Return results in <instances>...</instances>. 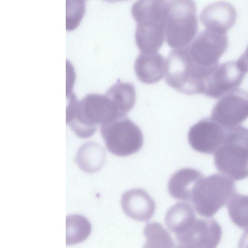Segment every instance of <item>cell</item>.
<instances>
[{
	"label": "cell",
	"mask_w": 248,
	"mask_h": 248,
	"mask_svg": "<svg viewBox=\"0 0 248 248\" xmlns=\"http://www.w3.org/2000/svg\"><path fill=\"white\" fill-rule=\"evenodd\" d=\"M66 123L81 138L92 136L100 126L124 115L115 103L105 94L90 93L78 101L70 96L67 108Z\"/></svg>",
	"instance_id": "1"
},
{
	"label": "cell",
	"mask_w": 248,
	"mask_h": 248,
	"mask_svg": "<svg viewBox=\"0 0 248 248\" xmlns=\"http://www.w3.org/2000/svg\"><path fill=\"white\" fill-rule=\"evenodd\" d=\"M168 1L139 0L132 5L131 11L137 23L135 40L141 53H156L162 46Z\"/></svg>",
	"instance_id": "2"
},
{
	"label": "cell",
	"mask_w": 248,
	"mask_h": 248,
	"mask_svg": "<svg viewBox=\"0 0 248 248\" xmlns=\"http://www.w3.org/2000/svg\"><path fill=\"white\" fill-rule=\"evenodd\" d=\"M220 172L234 181L248 177V128L238 126L227 130L224 140L214 153Z\"/></svg>",
	"instance_id": "3"
},
{
	"label": "cell",
	"mask_w": 248,
	"mask_h": 248,
	"mask_svg": "<svg viewBox=\"0 0 248 248\" xmlns=\"http://www.w3.org/2000/svg\"><path fill=\"white\" fill-rule=\"evenodd\" d=\"M235 192V184L232 179L215 173L203 177L196 183L190 202L198 214L210 217L226 204Z\"/></svg>",
	"instance_id": "4"
},
{
	"label": "cell",
	"mask_w": 248,
	"mask_h": 248,
	"mask_svg": "<svg viewBox=\"0 0 248 248\" xmlns=\"http://www.w3.org/2000/svg\"><path fill=\"white\" fill-rule=\"evenodd\" d=\"M196 5L192 0L168 1L166 42L174 49L187 46L198 31Z\"/></svg>",
	"instance_id": "5"
},
{
	"label": "cell",
	"mask_w": 248,
	"mask_h": 248,
	"mask_svg": "<svg viewBox=\"0 0 248 248\" xmlns=\"http://www.w3.org/2000/svg\"><path fill=\"white\" fill-rule=\"evenodd\" d=\"M228 46L226 33L205 29L184 49L192 68L199 75L206 76L218 65V60Z\"/></svg>",
	"instance_id": "6"
},
{
	"label": "cell",
	"mask_w": 248,
	"mask_h": 248,
	"mask_svg": "<svg viewBox=\"0 0 248 248\" xmlns=\"http://www.w3.org/2000/svg\"><path fill=\"white\" fill-rule=\"evenodd\" d=\"M108 150L114 155L125 156L139 151L143 144L140 129L126 115L100 126Z\"/></svg>",
	"instance_id": "7"
},
{
	"label": "cell",
	"mask_w": 248,
	"mask_h": 248,
	"mask_svg": "<svg viewBox=\"0 0 248 248\" xmlns=\"http://www.w3.org/2000/svg\"><path fill=\"white\" fill-rule=\"evenodd\" d=\"M211 118L226 130L240 126L248 118V92L236 89L216 103Z\"/></svg>",
	"instance_id": "8"
},
{
	"label": "cell",
	"mask_w": 248,
	"mask_h": 248,
	"mask_svg": "<svg viewBox=\"0 0 248 248\" xmlns=\"http://www.w3.org/2000/svg\"><path fill=\"white\" fill-rule=\"evenodd\" d=\"M246 73L236 61H229L218 65L205 80L202 94L212 98H221L237 89Z\"/></svg>",
	"instance_id": "9"
},
{
	"label": "cell",
	"mask_w": 248,
	"mask_h": 248,
	"mask_svg": "<svg viewBox=\"0 0 248 248\" xmlns=\"http://www.w3.org/2000/svg\"><path fill=\"white\" fill-rule=\"evenodd\" d=\"M227 130L210 118H205L193 125L188 133V140L196 151L214 154L223 143Z\"/></svg>",
	"instance_id": "10"
},
{
	"label": "cell",
	"mask_w": 248,
	"mask_h": 248,
	"mask_svg": "<svg viewBox=\"0 0 248 248\" xmlns=\"http://www.w3.org/2000/svg\"><path fill=\"white\" fill-rule=\"evenodd\" d=\"M221 235V228L215 219H196L185 232L176 237L179 244L191 248H216Z\"/></svg>",
	"instance_id": "11"
},
{
	"label": "cell",
	"mask_w": 248,
	"mask_h": 248,
	"mask_svg": "<svg viewBox=\"0 0 248 248\" xmlns=\"http://www.w3.org/2000/svg\"><path fill=\"white\" fill-rule=\"evenodd\" d=\"M236 11L230 3L219 1L207 5L200 14V20L206 29L222 33L234 24Z\"/></svg>",
	"instance_id": "12"
},
{
	"label": "cell",
	"mask_w": 248,
	"mask_h": 248,
	"mask_svg": "<svg viewBox=\"0 0 248 248\" xmlns=\"http://www.w3.org/2000/svg\"><path fill=\"white\" fill-rule=\"evenodd\" d=\"M121 203L124 213L138 221L151 219L155 211L154 201L141 188L132 189L125 192L122 196Z\"/></svg>",
	"instance_id": "13"
},
{
	"label": "cell",
	"mask_w": 248,
	"mask_h": 248,
	"mask_svg": "<svg viewBox=\"0 0 248 248\" xmlns=\"http://www.w3.org/2000/svg\"><path fill=\"white\" fill-rule=\"evenodd\" d=\"M166 60L158 53H140L136 59L134 69L142 83L153 84L159 81L165 74Z\"/></svg>",
	"instance_id": "14"
},
{
	"label": "cell",
	"mask_w": 248,
	"mask_h": 248,
	"mask_svg": "<svg viewBox=\"0 0 248 248\" xmlns=\"http://www.w3.org/2000/svg\"><path fill=\"white\" fill-rule=\"evenodd\" d=\"M202 172L192 168H183L176 171L168 183V191L174 199L190 202L193 187L203 177Z\"/></svg>",
	"instance_id": "15"
},
{
	"label": "cell",
	"mask_w": 248,
	"mask_h": 248,
	"mask_svg": "<svg viewBox=\"0 0 248 248\" xmlns=\"http://www.w3.org/2000/svg\"><path fill=\"white\" fill-rule=\"evenodd\" d=\"M196 219L193 207L183 202H177L170 208L165 217L167 227L175 236L185 232Z\"/></svg>",
	"instance_id": "16"
},
{
	"label": "cell",
	"mask_w": 248,
	"mask_h": 248,
	"mask_svg": "<svg viewBox=\"0 0 248 248\" xmlns=\"http://www.w3.org/2000/svg\"><path fill=\"white\" fill-rule=\"evenodd\" d=\"M105 95L112 100L121 112L126 115L134 107L136 101L135 87L128 82H116L109 88Z\"/></svg>",
	"instance_id": "17"
},
{
	"label": "cell",
	"mask_w": 248,
	"mask_h": 248,
	"mask_svg": "<svg viewBox=\"0 0 248 248\" xmlns=\"http://www.w3.org/2000/svg\"><path fill=\"white\" fill-rule=\"evenodd\" d=\"M143 233L146 241L143 248H174V243L170 233L158 222L147 223Z\"/></svg>",
	"instance_id": "18"
},
{
	"label": "cell",
	"mask_w": 248,
	"mask_h": 248,
	"mask_svg": "<svg viewBox=\"0 0 248 248\" xmlns=\"http://www.w3.org/2000/svg\"><path fill=\"white\" fill-rule=\"evenodd\" d=\"M226 205L232 221L239 228H248V196L235 192Z\"/></svg>",
	"instance_id": "19"
},
{
	"label": "cell",
	"mask_w": 248,
	"mask_h": 248,
	"mask_svg": "<svg viewBox=\"0 0 248 248\" xmlns=\"http://www.w3.org/2000/svg\"><path fill=\"white\" fill-rule=\"evenodd\" d=\"M66 243L73 245L84 240L90 234V223L84 217L71 215L66 217Z\"/></svg>",
	"instance_id": "20"
},
{
	"label": "cell",
	"mask_w": 248,
	"mask_h": 248,
	"mask_svg": "<svg viewBox=\"0 0 248 248\" xmlns=\"http://www.w3.org/2000/svg\"><path fill=\"white\" fill-rule=\"evenodd\" d=\"M236 62L244 73H247L248 72V46L245 51L236 61Z\"/></svg>",
	"instance_id": "21"
},
{
	"label": "cell",
	"mask_w": 248,
	"mask_h": 248,
	"mask_svg": "<svg viewBox=\"0 0 248 248\" xmlns=\"http://www.w3.org/2000/svg\"><path fill=\"white\" fill-rule=\"evenodd\" d=\"M238 248H248V228L245 230L240 239Z\"/></svg>",
	"instance_id": "22"
},
{
	"label": "cell",
	"mask_w": 248,
	"mask_h": 248,
	"mask_svg": "<svg viewBox=\"0 0 248 248\" xmlns=\"http://www.w3.org/2000/svg\"><path fill=\"white\" fill-rule=\"evenodd\" d=\"M174 248H190L186 245L179 244L178 245H177L175 247H174Z\"/></svg>",
	"instance_id": "23"
}]
</instances>
